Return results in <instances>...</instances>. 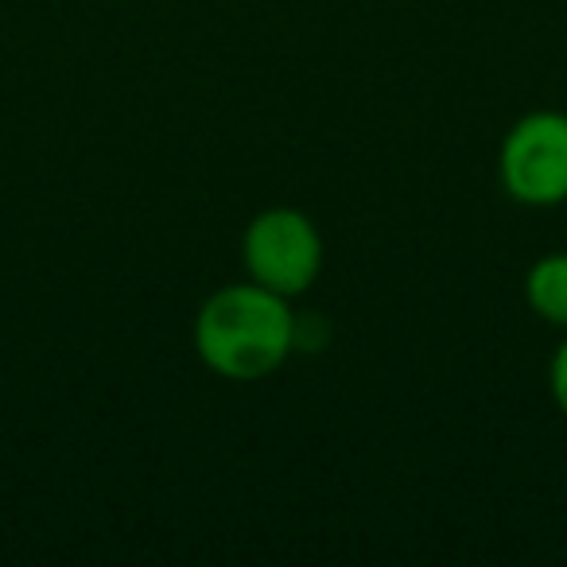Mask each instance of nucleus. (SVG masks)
<instances>
[{"instance_id": "obj_1", "label": "nucleus", "mask_w": 567, "mask_h": 567, "mask_svg": "<svg viewBox=\"0 0 567 567\" xmlns=\"http://www.w3.org/2000/svg\"><path fill=\"white\" fill-rule=\"evenodd\" d=\"M300 342L288 300L260 284H226L198 308L195 350L226 381H260L276 373Z\"/></svg>"}, {"instance_id": "obj_3", "label": "nucleus", "mask_w": 567, "mask_h": 567, "mask_svg": "<svg viewBox=\"0 0 567 567\" xmlns=\"http://www.w3.org/2000/svg\"><path fill=\"white\" fill-rule=\"evenodd\" d=\"M502 187L525 206L567 203V113L540 110L505 133L497 156Z\"/></svg>"}, {"instance_id": "obj_4", "label": "nucleus", "mask_w": 567, "mask_h": 567, "mask_svg": "<svg viewBox=\"0 0 567 567\" xmlns=\"http://www.w3.org/2000/svg\"><path fill=\"white\" fill-rule=\"evenodd\" d=\"M525 300L544 323L567 331V252H548L528 268Z\"/></svg>"}, {"instance_id": "obj_5", "label": "nucleus", "mask_w": 567, "mask_h": 567, "mask_svg": "<svg viewBox=\"0 0 567 567\" xmlns=\"http://www.w3.org/2000/svg\"><path fill=\"white\" fill-rule=\"evenodd\" d=\"M548 389H551V401H556V409L567 416V339L556 347V354H551V365H548Z\"/></svg>"}, {"instance_id": "obj_2", "label": "nucleus", "mask_w": 567, "mask_h": 567, "mask_svg": "<svg viewBox=\"0 0 567 567\" xmlns=\"http://www.w3.org/2000/svg\"><path fill=\"white\" fill-rule=\"evenodd\" d=\"M241 260L252 284L284 300H296L323 272V237L303 210L272 206L245 226Z\"/></svg>"}]
</instances>
